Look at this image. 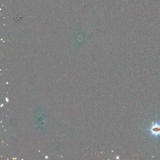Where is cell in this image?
<instances>
[{
	"label": "cell",
	"mask_w": 160,
	"mask_h": 160,
	"mask_svg": "<svg viewBox=\"0 0 160 160\" xmlns=\"http://www.w3.org/2000/svg\"><path fill=\"white\" fill-rule=\"evenodd\" d=\"M151 133L154 136H157L160 134V125L159 124H154L152 126L150 129Z\"/></svg>",
	"instance_id": "obj_1"
}]
</instances>
